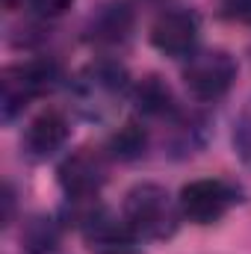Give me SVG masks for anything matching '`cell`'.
I'll return each mask as SVG.
<instances>
[{
	"mask_svg": "<svg viewBox=\"0 0 251 254\" xmlns=\"http://www.w3.org/2000/svg\"><path fill=\"white\" fill-rule=\"evenodd\" d=\"M122 216L127 219V225L139 234L142 243L145 240H151V243L172 240L178 234L181 219H184L181 204L160 184H136L125 195Z\"/></svg>",
	"mask_w": 251,
	"mask_h": 254,
	"instance_id": "6da1fadb",
	"label": "cell"
},
{
	"mask_svg": "<svg viewBox=\"0 0 251 254\" xmlns=\"http://www.w3.org/2000/svg\"><path fill=\"white\" fill-rule=\"evenodd\" d=\"M60 80V71L51 60H30V63H18L3 68L0 74V110H3V122H15L33 98L51 92Z\"/></svg>",
	"mask_w": 251,
	"mask_h": 254,
	"instance_id": "7a4b0ae2",
	"label": "cell"
},
{
	"mask_svg": "<svg viewBox=\"0 0 251 254\" xmlns=\"http://www.w3.org/2000/svg\"><path fill=\"white\" fill-rule=\"evenodd\" d=\"M237 74H240L237 60L222 48L195 51L184 65V83H187L189 95L207 104L225 98L231 86L237 83Z\"/></svg>",
	"mask_w": 251,
	"mask_h": 254,
	"instance_id": "3957f363",
	"label": "cell"
},
{
	"mask_svg": "<svg viewBox=\"0 0 251 254\" xmlns=\"http://www.w3.org/2000/svg\"><path fill=\"white\" fill-rule=\"evenodd\" d=\"M83 243L92 254H139L142 240L127 225L125 216H116L110 207H89L77 216Z\"/></svg>",
	"mask_w": 251,
	"mask_h": 254,
	"instance_id": "277c9868",
	"label": "cell"
},
{
	"mask_svg": "<svg viewBox=\"0 0 251 254\" xmlns=\"http://www.w3.org/2000/svg\"><path fill=\"white\" fill-rule=\"evenodd\" d=\"M181 213L192 225H216L240 204V187L225 178H201L187 184L178 195Z\"/></svg>",
	"mask_w": 251,
	"mask_h": 254,
	"instance_id": "5b68a950",
	"label": "cell"
},
{
	"mask_svg": "<svg viewBox=\"0 0 251 254\" xmlns=\"http://www.w3.org/2000/svg\"><path fill=\"white\" fill-rule=\"evenodd\" d=\"M130 89V77L127 68L116 60H98V63L86 65L77 80H74V92H77V107L98 116L101 110H110L116 98H122Z\"/></svg>",
	"mask_w": 251,
	"mask_h": 254,
	"instance_id": "8992f818",
	"label": "cell"
},
{
	"mask_svg": "<svg viewBox=\"0 0 251 254\" xmlns=\"http://www.w3.org/2000/svg\"><path fill=\"white\" fill-rule=\"evenodd\" d=\"M198 39H201V18L195 9L187 6H172L160 12L151 24V45L172 60H189L198 51Z\"/></svg>",
	"mask_w": 251,
	"mask_h": 254,
	"instance_id": "52a82bcc",
	"label": "cell"
},
{
	"mask_svg": "<svg viewBox=\"0 0 251 254\" xmlns=\"http://www.w3.org/2000/svg\"><path fill=\"white\" fill-rule=\"evenodd\" d=\"M104 184H107V163L101 154H95L89 148L74 151L60 166V187L68 195V201H74V204H86V201L98 198Z\"/></svg>",
	"mask_w": 251,
	"mask_h": 254,
	"instance_id": "ba28073f",
	"label": "cell"
},
{
	"mask_svg": "<svg viewBox=\"0 0 251 254\" xmlns=\"http://www.w3.org/2000/svg\"><path fill=\"white\" fill-rule=\"evenodd\" d=\"M71 136V125L60 110H45L39 113L27 130H24V139H21V148L30 160H48L54 157Z\"/></svg>",
	"mask_w": 251,
	"mask_h": 254,
	"instance_id": "9c48e42d",
	"label": "cell"
},
{
	"mask_svg": "<svg viewBox=\"0 0 251 254\" xmlns=\"http://www.w3.org/2000/svg\"><path fill=\"white\" fill-rule=\"evenodd\" d=\"M133 30V9L122 0H110L89 18V39L95 45H122Z\"/></svg>",
	"mask_w": 251,
	"mask_h": 254,
	"instance_id": "30bf717a",
	"label": "cell"
},
{
	"mask_svg": "<svg viewBox=\"0 0 251 254\" xmlns=\"http://www.w3.org/2000/svg\"><path fill=\"white\" fill-rule=\"evenodd\" d=\"M133 104H136V113L145 116V119L172 122V119L181 113V104L175 101L172 89H169L166 80H160L157 74H148V77H142V80L133 86Z\"/></svg>",
	"mask_w": 251,
	"mask_h": 254,
	"instance_id": "8fae6325",
	"label": "cell"
},
{
	"mask_svg": "<svg viewBox=\"0 0 251 254\" xmlns=\"http://www.w3.org/2000/svg\"><path fill=\"white\" fill-rule=\"evenodd\" d=\"M21 240L27 254H60V225L54 219H33Z\"/></svg>",
	"mask_w": 251,
	"mask_h": 254,
	"instance_id": "7c38bea8",
	"label": "cell"
},
{
	"mask_svg": "<svg viewBox=\"0 0 251 254\" xmlns=\"http://www.w3.org/2000/svg\"><path fill=\"white\" fill-rule=\"evenodd\" d=\"M148 148V130L139 122H127L113 139H110V154L116 160H136Z\"/></svg>",
	"mask_w": 251,
	"mask_h": 254,
	"instance_id": "4fadbf2b",
	"label": "cell"
},
{
	"mask_svg": "<svg viewBox=\"0 0 251 254\" xmlns=\"http://www.w3.org/2000/svg\"><path fill=\"white\" fill-rule=\"evenodd\" d=\"M234 148H237L240 160L251 169V98L246 101V107L240 110V119L234 125Z\"/></svg>",
	"mask_w": 251,
	"mask_h": 254,
	"instance_id": "5bb4252c",
	"label": "cell"
},
{
	"mask_svg": "<svg viewBox=\"0 0 251 254\" xmlns=\"http://www.w3.org/2000/svg\"><path fill=\"white\" fill-rule=\"evenodd\" d=\"M27 3H30V9H33L36 15H42V18H60L63 12L71 9L74 0H27Z\"/></svg>",
	"mask_w": 251,
	"mask_h": 254,
	"instance_id": "9a60e30c",
	"label": "cell"
},
{
	"mask_svg": "<svg viewBox=\"0 0 251 254\" xmlns=\"http://www.w3.org/2000/svg\"><path fill=\"white\" fill-rule=\"evenodd\" d=\"M222 9H225V18L240 21V24H251V0H225Z\"/></svg>",
	"mask_w": 251,
	"mask_h": 254,
	"instance_id": "2e32d148",
	"label": "cell"
}]
</instances>
